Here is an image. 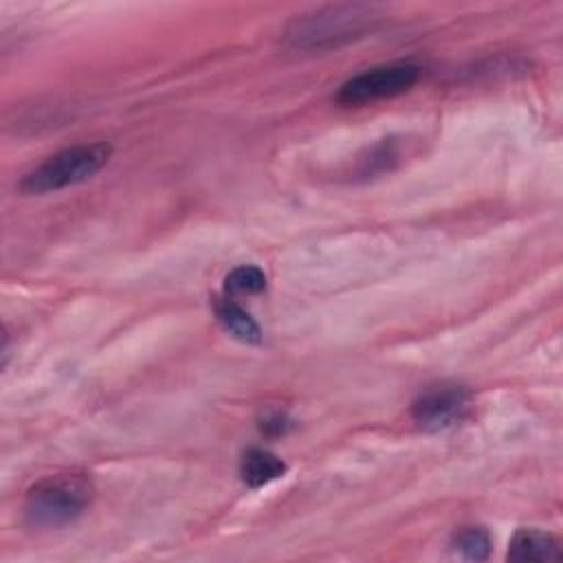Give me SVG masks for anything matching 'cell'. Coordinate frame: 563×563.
<instances>
[{"label":"cell","mask_w":563,"mask_h":563,"mask_svg":"<svg viewBox=\"0 0 563 563\" xmlns=\"http://www.w3.org/2000/svg\"><path fill=\"white\" fill-rule=\"evenodd\" d=\"M453 548L468 561H484L490 554V534L479 526H468L455 532Z\"/></svg>","instance_id":"obj_9"},{"label":"cell","mask_w":563,"mask_h":563,"mask_svg":"<svg viewBox=\"0 0 563 563\" xmlns=\"http://www.w3.org/2000/svg\"><path fill=\"white\" fill-rule=\"evenodd\" d=\"M418 66L413 64H385L369 68L365 73L354 75L347 79L339 92L336 101L345 106H361V103H372L378 99L396 97L407 92L416 81H418Z\"/></svg>","instance_id":"obj_5"},{"label":"cell","mask_w":563,"mask_h":563,"mask_svg":"<svg viewBox=\"0 0 563 563\" xmlns=\"http://www.w3.org/2000/svg\"><path fill=\"white\" fill-rule=\"evenodd\" d=\"M374 7L363 4H339L317 9L297 18L288 26V42L297 48H323L352 37H358L378 22Z\"/></svg>","instance_id":"obj_3"},{"label":"cell","mask_w":563,"mask_h":563,"mask_svg":"<svg viewBox=\"0 0 563 563\" xmlns=\"http://www.w3.org/2000/svg\"><path fill=\"white\" fill-rule=\"evenodd\" d=\"M290 427V420L284 411L275 409V411H266L260 420V429L268 435H279V433H286Z\"/></svg>","instance_id":"obj_11"},{"label":"cell","mask_w":563,"mask_h":563,"mask_svg":"<svg viewBox=\"0 0 563 563\" xmlns=\"http://www.w3.org/2000/svg\"><path fill=\"white\" fill-rule=\"evenodd\" d=\"M561 543L554 534L539 528H521L512 534L508 545V561L517 563H543L559 561Z\"/></svg>","instance_id":"obj_6"},{"label":"cell","mask_w":563,"mask_h":563,"mask_svg":"<svg viewBox=\"0 0 563 563\" xmlns=\"http://www.w3.org/2000/svg\"><path fill=\"white\" fill-rule=\"evenodd\" d=\"M473 411V394L464 385H435L424 389L411 405L413 422L429 433L462 424Z\"/></svg>","instance_id":"obj_4"},{"label":"cell","mask_w":563,"mask_h":563,"mask_svg":"<svg viewBox=\"0 0 563 563\" xmlns=\"http://www.w3.org/2000/svg\"><path fill=\"white\" fill-rule=\"evenodd\" d=\"M286 473V462L271 451L249 449L240 460V477L246 486L260 488L279 479Z\"/></svg>","instance_id":"obj_7"},{"label":"cell","mask_w":563,"mask_h":563,"mask_svg":"<svg viewBox=\"0 0 563 563\" xmlns=\"http://www.w3.org/2000/svg\"><path fill=\"white\" fill-rule=\"evenodd\" d=\"M112 147L108 143H81L64 147L33 167L22 180L20 191L29 196H42L79 185L92 178L108 161Z\"/></svg>","instance_id":"obj_2"},{"label":"cell","mask_w":563,"mask_h":563,"mask_svg":"<svg viewBox=\"0 0 563 563\" xmlns=\"http://www.w3.org/2000/svg\"><path fill=\"white\" fill-rule=\"evenodd\" d=\"M264 288H266L264 271L251 264L233 268L224 279V290L229 295H257Z\"/></svg>","instance_id":"obj_10"},{"label":"cell","mask_w":563,"mask_h":563,"mask_svg":"<svg viewBox=\"0 0 563 563\" xmlns=\"http://www.w3.org/2000/svg\"><path fill=\"white\" fill-rule=\"evenodd\" d=\"M92 497L95 486L86 475H48L29 490L24 517L33 528H62L73 523L90 506Z\"/></svg>","instance_id":"obj_1"},{"label":"cell","mask_w":563,"mask_h":563,"mask_svg":"<svg viewBox=\"0 0 563 563\" xmlns=\"http://www.w3.org/2000/svg\"><path fill=\"white\" fill-rule=\"evenodd\" d=\"M213 310H216V319L218 323L238 341L242 343H260L262 341V330L260 325L255 323V319L244 310L240 308L233 299L224 297V299H218L213 303Z\"/></svg>","instance_id":"obj_8"}]
</instances>
